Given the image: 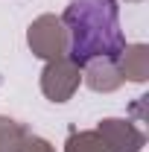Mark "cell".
<instances>
[{
	"mask_svg": "<svg viewBox=\"0 0 149 152\" xmlns=\"http://www.w3.org/2000/svg\"><path fill=\"white\" fill-rule=\"evenodd\" d=\"M67 23L73 35L76 61H88L93 56L114 58L123 47L114 0H76L67 12Z\"/></svg>",
	"mask_w": 149,
	"mask_h": 152,
	"instance_id": "1",
	"label": "cell"
}]
</instances>
